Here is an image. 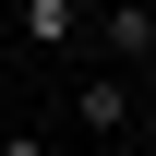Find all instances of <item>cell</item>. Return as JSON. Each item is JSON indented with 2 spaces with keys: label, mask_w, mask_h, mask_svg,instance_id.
<instances>
[{
  "label": "cell",
  "mask_w": 156,
  "mask_h": 156,
  "mask_svg": "<svg viewBox=\"0 0 156 156\" xmlns=\"http://www.w3.org/2000/svg\"><path fill=\"white\" fill-rule=\"evenodd\" d=\"M96 72H120V84H156V12L144 0H96Z\"/></svg>",
  "instance_id": "6da1fadb"
},
{
  "label": "cell",
  "mask_w": 156,
  "mask_h": 156,
  "mask_svg": "<svg viewBox=\"0 0 156 156\" xmlns=\"http://www.w3.org/2000/svg\"><path fill=\"white\" fill-rule=\"evenodd\" d=\"M144 12H156V0H144Z\"/></svg>",
  "instance_id": "8992f818"
},
{
  "label": "cell",
  "mask_w": 156,
  "mask_h": 156,
  "mask_svg": "<svg viewBox=\"0 0 156 156\" xmlns=\"http://www.w3.org/2000/svg\"><path fill=\"white\" fill-rule=\"evenodd\" d=\"M0 156H60V144L36 132V120H12V132H0Z\"/></svg>",
  "instance_id": "277c9868"
},
{
  "label": "cell",
  "mask_w": 156,
  "mask_h": 156,
  "mask_svg": "<svg viewBox=\"0 0 156 156\" xmlns=\"http://www.w3.org/2000/svg\"><path fill=\"white\" fill-rule=\"evenodd\" d=\"M12 36L36 60H84L96 48V0H12Z\"/></svg>",
  "instance_id": "7a4b0ae2"
},
{
  "label": "cell",
  "mask_w": 156,
  "mask_h": 156,
  "mask_svg": "<svg viewBox=\"0 0 156 156\" xmlns=\"http://www.w3.org/2000/svg\"><path fill=\"white\" fill-rule=\"evenodd\" d=\"M132 144H144V156H156V84H144V108H132Z\"/></svg>",
  "instance_id": "5b68a950"
},
{
  "label": "cell",
  "mask_w": 156,
  "mask_h": 156,
  "mask_svg": "<svg viewBox=\"0 0 156 156\" xmlns=\"http://www.w3.org/2000/svg\"><path fill=\"white\" fill-rule=\"evenodd\" d=\"M132 108H144V84L96 72V60H84V84L60 96V120H72V132H96V144H120V132H132Z\"/></svg>",
  "instance_id": "3957f363"
}]
</instances>
